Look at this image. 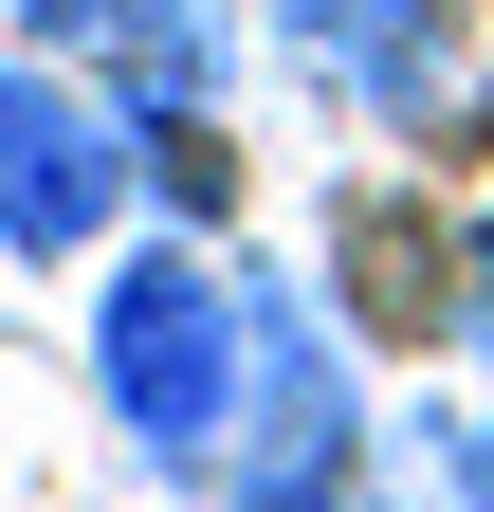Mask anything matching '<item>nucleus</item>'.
Returning a JSON list of instances; mask_svg holds the SVG:
<instances>
[{
	"mask_svg": "<svg viewBox=\"0 0 494 512\" xmlns=\"http://www.w3.org/2000/svg\"><path fill=\"white\" fill-rule=\"evenodd\" d=\"M92 403L165 494H220V458H238V256L220 238L147 220L92 256Z\"/></svg>",
	"mask_w": 494,
	"mask_h": 512,
	"instance_id": "nucleus-1",
	"label": "nucleus"
},
{
	"mask_svg": "<svg viewBox=\"0 0 494 512\" xmlns=\"http://www.w3.org/2000/svg\"><path fill=\"white\" fill-rule=\"evenodd\" d=\"M366 458H385V421H366L348 311L312 275H275V256H238V458H220V494H312Z\"/></svg>",
	"mask_w": 494,
	"mask_h": 512,
	"instance_id": "nucleus-2",
	"label": "nucleus"
},
{
	"mask_svg": "<svg viewBox=\"0 0 494 512\" xmlns=\"http://www.w3.org/2000/svg\"><path fill=\"white\" fill-rule=\"evenodd\" d=\"M129 238V110H110L74 55H0V256L19 275H92Z\"/></svg>",
	"mask_w": 494,
	"mask_h": 512,
	"instance_id": "nucleus-3",
	"label": "nucleus"
},
{
	"mask_svg": "<svg viewBox=\"0 0 494 512\" xmlns=\"http://www.w3.org/2000/svg\"><path fill=\"white\" fill-rule=\"evenodd\" d=\"M0 37L74 55L129 128L147 110H220V74H238V0H0Z\"/></svg>",
	"mask_w": 494,
	"mask_h": 512,
	"instance_id": "nucleus-4",
	"label": "nucleus"
},
{
	"mask_svg": "<svg viewBox=\"0 0 494 512\" xmlns=\"http://www.w3.org/2000/svg\"><path fill=\"white\" fill-rule=\"evenodd\" d=\"M238 19H257V37H275L312 92H348V74H366V37H385L403 0H238Z\"/></svg>",
	"mask_w": 494,
	"mask_h": 512,
	"instance_id": "nucleus-5",
	"label": "nucleus"
},
{
	"mask_svg": "<svg viewBox=\"0 0 494 512\" xmlns=\"http://www.w3.org/2000/svg\"><path fill=\"white\" fill-rule=\"evenodd\" d=\"M403 458H421V512H494V403H421Z\"/></svg>",
	"mask_w": 494,
	"mask_h": 512,
	"instance_id": "nucleus-6",
	"label": "nucleus"
},
{
	"mask_svg": "<svg viewBox=\"0 0 494 512\" xmlns=\"http://www.w3.org/2000/svg\"><path fill=\"white\" fill-rule=\"evenodd\" d=\"M220 512H421V494H385V476H312V494H220Z\"/></svg>",
	"mask_w": 494,
	"mask_h": 512,
	"instance_id": "nucleus-7",
	"label": "nucleus"
}]
</instances>
